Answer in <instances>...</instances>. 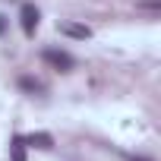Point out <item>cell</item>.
Returning a JSON list of instances; mask_svg holds the SVG:
<instances>
[{
	"label": "cell",
	"instance_id": "cell-1",
	"mask_svg": "<svg viewBox=\"0 0 161 161\" xmlns=\"http://www.w3.org/2000/svg\"><path fill=\"white\" fill-rule=\"evenodd\" d=\"M41 60H44V63H51V66H54V69H60V73H69V69H73V63H76L66 51H57V47H47V51L41 54Z\"/></svg>",
	"mask_w": 161,
	"mask_h": 161
},
{
	"label": "cell",
	"instance_id": "cell-2",
	"mask_svg": "<svg viewBox=\"0 0 161 161\" xmlns=\"http://www.w3.org/2000/svg\"><path fill=\"white\" fill-rule=\"evenodd\" d=\"M38 19H41L38 7H35V3H22V10H19V22H22V32H25L29 38L35 35V29H38Z\"/></svg>",
	"mask_w": 161,
	"mask_h": 161
},
{
	"label": "cell",
	"instance_id": "cell-3",
	"mask_svg": "<svg viewBox=\"0 0 161 161\" xmlns=\"http://www.w3.org/2000/svg\"><path fill=\"white\" fill-rule=\"evenodd\" d=\"M60 32L63 35H69V38H92V29L89 25H79V22H60Z\"/></svg>",
	"mask_w": 161,
	"mask_h": 161
},
{
	"label": "cell",
	"instance_id": "cell-4",
	"mask_svg": "<svg viewBox=\"0 0 161 161\" xmlns=\"http://www.w3.org/2000/svg\"><path fill=\"white\" fill-rule=\"evenodd\" d=\"M22 145H32V148H51L54 139H51V133H32V136L22 139Z\"/></svg>",
	"mask_w": 161,
	"mask_h": 161
},
{
	"label": "cell",
	"instance_id": "cell-5",
	"mask_svg": "<svg viewBox=\"0 0 161 161\" xmlns=\"http://www.w3.org/2000/svg\"><path fill=\"white\" fill-rule=\"evenodd\" d=\"M19 86H22L25 92H44V86L38 82V79H32V76H22V79H19Z\"/></svg>",
	"mask_w": 161,
	"mask_h": 161
},
{
	"label": "cell",
	"instance_id": "cell-6",
	"mask_svg": "<svg viewBox=\"0 0 161 161\" xmlns=\"http://www.w3.org/2000/svg\"><path fill=\"white\" fill-rule=\"evenodd\" d=\"M13 161H25V158H22V136L13 139Z\"/></svg>",
	"mask_w": 161,
	"mask_h": 161
},
{
	"label": "cell",
	"instance_id": "cell-7",
	"mask_svg": "<svg viewBox=\"0 0 161 161\" xmlns=\"http://www.w3.org/2000/svg\"><path fill=\"white\" fill-rule=\"evenodd\" d=\"M139 7H145V10H158L161 0H139Z\"/></svg>",
	"mask_w": 161,
	"mask_h": 161
}]
</instances>
